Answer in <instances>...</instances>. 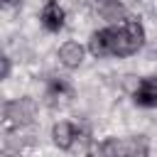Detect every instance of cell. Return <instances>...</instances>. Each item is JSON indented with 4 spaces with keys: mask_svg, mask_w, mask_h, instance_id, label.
<instances>
[{
    "mask_svg": "<svg viewBox=\"0 0 157 157\" xmlns=\"http://www.w3.org/2000/svg\"><path fill=\"white\" fill-rule=\"evenodd\" d=\"M32 118H34V101L32 98H17V101L5 103V123L7 125L22 128V125L32 123Z\"/></svg>",
    "mask_w": 157,
    "mask_h": 157,
    "instance_id": "3",
    "label": "cell"
},
{
    "mask_svg": "<svg viewBox=\"0 0 157 157\" xmlns=\"http://www.w3.org/2000/svg\"><path fill=\"white\" fill-rule=\"evenodd\" d=\"M47 98L52 105H56L59 101H66L71 98V86L64 81V78H52L49 86H47Z\"/></svg>",
    "mask_w": 157,
    "mask_h": 157,
    "instance_id": "9",
    "label": "cell"
},
{
    "mask_svg": "<svg viewBox=\"0 0 157 157\" xmlns=\"http://www.w3.org/2000/svg\"><path fill=\"white\" fill-rule=\"evenodd\" d=\"M101 155H130V157H137V155H147L150 147H147V140L142 135L137 137H110L105 140L101 147H98Z\"/></svg>",
    "mask_w": 157,
    "mask_h": 157,
    "instance_id": "2",
    "label": "cell"
},
{
    "mask_svg": "<svg viewBox=\"0 0 157 157\" xmlns=\"http://www.w3.org/2000/svg\"><path fill=\"white\" fill-rule=\"evenodd\" d=\"M145 44V27L137 20H125L110 27V54L113 56H132Z\"/></svg>",
    "mask_w": 157,
    "mask_h": 157,
    "instance_id": "1",
    "label": "cell"
},
{
    "mask_svg": "<svg viewBox=\"0 0 157 157\" xmlns=\"http://www.w3.org/2000/svg\"><path fill=\"white\" fill-rule=\"evenodd\" d=\"M88 52L96 56V59H105V56H113L110 54V27H103V29H96L88 39Z\"/></svg>",
    "mask_w": 157,
    "mask_h": 157,
    "instance_id": "7",
    "label": "cell"
},
{
    "mask_svg": "<svg viewBox=\"0 0 157 157\" xmlns=\"http://www.w3.org/2000/svg\"><path fill=\"white\" fill-rule=\"evenodd\" d=\"M64 20H66L64 7H61L56 0H47L44 7H42V12H39V22H42V27H44L47 32H59V29L64 27Z\"/></svg>",
    "mask_w": 157,
    "mask_h": 157,
    "instance_id": "4",
    "label": "cell"
},
{
    "mask_svg": "<svg viewBox=\"0 0 157 157\" xmlns=\"http://www.w3.org/2000/svg\"><path fill=\"white\" fill-rule=\"evenodd\" d=\"M132 101L140 108H157V76H145L132 91Z\"/></svg>",
    "mask_w": 157,
    "mask_h": 157,
    "instance_id": "6",
    "label": "cell"
},
{
    "mask_svg": "<svg viewBox=\"0 0 157 157\" xmlns=\"http://www.w3.org/2000/svg\"><path fill=\"white\" fill-rule=\"evenodd\" d=\"M10 76V56H2V71H0V78H7Z\"/></svg>",
    "mask_w": 157,
    "mask_h": 157,
    "instance_id": "11",
    "label": "cell"
},
{
    "mask_svg": "<svg viewBox=\"0 0 157 157\" xmlns=\"http://www.w3.org/2000/svg\"><path fill=\"white\" fill-rule=\"evenodd\" d=\"M59 61L66 69H78L83 64V47L78 42H64L59 47Z\"/></svg>",
    "mask_w": 157,
    "mask_h": 157,
    "instance_id": "8",
    "label": "cell"
},
{
    "mask_svg": "<svg viewBox=\"0 0 157 157\" xmlns=\"http://www.w3.org/2000/svg\"><path fill=\"white\" fill-rule=\"evenodd\" d=\"M78 130H81L78 125L61 120V123H56V125L52 128V142H54L59 150L71 152V150H74V142H76V137H78Z\"/></svg>",
    "mask_w": 157,
    "mask_h": 157,
    "instance_id": "5",
    "label": "cell"
},
{
    "mask_svg": "<svg viewBox=\"0 0 157 157\" xmlns=\"http://www.w3.org/2000/svg\"><path fill=\"white\" fill-rule=\"evenodd\" d=\"M98 15L103 17V20H110V22H115V20H123L125 17V7H123V2H118V0H98Z\"/></svg>",
    "mask_w": 157,
    "mask_h": 157,
    "instance_id": "10",
    "label": "cell"
},
{
    "mask_svg": "<svg viewBox=\"0 0 157 157\" xmlns=\"http://www.w3.org/2000/svg\"><path fill=\"white\" fill-rule=\"evenodd\" d=\"M20 2H22V0H2L5 7H15V5H20Z\"/></svg>",
    "mask_w": 157,
    "mask_h": 157,
    "instance_id": "12",
    "label": "cell"
}]
</instances>
